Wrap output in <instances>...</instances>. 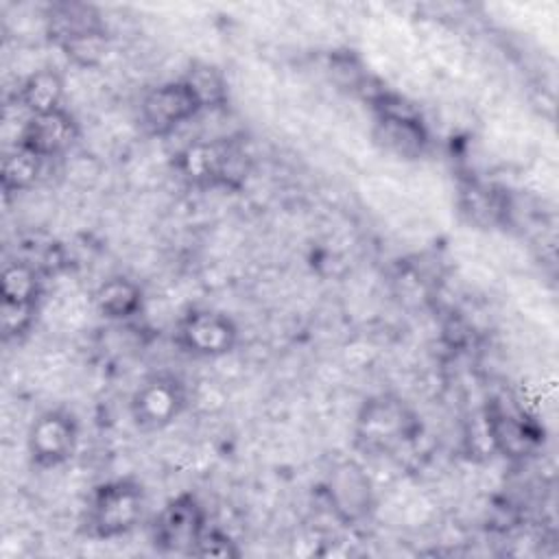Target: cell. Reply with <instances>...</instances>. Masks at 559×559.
Segmentation results:
<instances>
[{
	"instance_id": "cell-1",
	"label": "cell",
	"mask_w": 559,
	"mask_h": 559,
	"mask_svg": "<svg viewBox=\"0 0 559 559\" xmlns=\"http://www.w3.org/2000/svg\"><path fill=\"white\" fill-rule=\"evenodd\" d=\"M183 179L201 188H240L249 173V155L229 138L188 144L175 159Z\"/></svg>"
},
{
	"instance_id": "cell-2",
	"label": "cell",
	"mask_w": 559,
	"mask_h": 559,
	"mask_svg": "<svg viewBox=\"0 0 559 559\" xmlns=\"http://www.w3.org/2000/svg\"><path fill=\"white\" fill-rule=\"evenodd\" d=\"M419 421L397 397L380 395L365 402L356 419V443L371 454H389L417 437Z\"/></svg>"
},
{
	"instance_id": "cell-3",
	"label": "cell",
	"mask_w": 559,
	"mask_h": 559,
	"mask_svg": "<svg viewBox=\"0 0 559 559\" xmlns=\"http://www.w3.org/2000/svg\"><path fill=\"white\" fill-rule=\"evenodd\" d=\"M144 489L131 478L96 487L87 504V528L94 537L111 539L129 533L142 518Z\"/></svg>"
},
{
	"instance_id": "cell-4",
	"label": "cell",
	"mask_w": 559,
	"mask_h": 559,
	"mask_svg": "<svg viewBox=\"0 0 559 559\" xmlns=\"http://www.w3.org/2000/svg\"><path fill=\"white\" fill-rule=\"evenodd\" d=\"M373 138L384 151L402 159H417L419 155H424L428 146V133L419 116H415L408 105L380 92L373 98Z\"/></svg>"
},
{
	"instance_id": "cell-5",
	"label": "cell",
	"mask_w": 559,
	"mask_h": 559,
	"mask_svg": "<svg viewBox=\"0 0 559 559\" xmlns=\"http://www.w3.org/2000/svg\"><path fill=\"white\" fill-rule=\"evenodd\" d=\"M205 533V511L192 493L168 500L153 522V546L159 552L192 555Z\"/></svg>"
},
{
	"instance_id": "cell-6",
	"label": "cell",
	"mask_w": 559,
	"mask_h": 559,
	"mask_svg": "<svg viewBox=\"0 0 559 559\" xmlns=\"http://www.w3.org/2000/svg\"><path fill=\"white\" fill-rule=\"evenodd\" d=\"M186 408V386L173 373L146 378L131 397V417L142 430H159L173 424Z\"/></svg>"
},
{
	"instance_id": "cell-7",
	"label": "cell",
	"mask_w": 559,
	"mask_h": 559,
	"mask_svg": "<svg viewBox=\"0 0 559 559\" xmlns=\"http://www.w3.org/2000/svg\"><path fill=\"white\" fill-rule=\"evenodd\" d=\"M238 330L234 321L214 310H190L183 314L175 330L177 345L199 358L225 356L234 349Z\"/></svg>"
},
{
	"instance_id": "cell-8",
	"label": "cell",
	"mask_w": 559,
	"mask_h": 559,
	"mask_svg": "<svg viewBox=\"0 0 559 559\" xmlns=\"http://www.w3.org/2000/svg\"><path fill=\"white\" fill-rule=\"evenodd\" d=\"M203 109L199 96L188 85L186 79L164 83L153 87L140 105V116L144 127L153 135H168L179 124L192 120Z\"/></svg>"
},
{
	"instance_id": "cell-9",
	"label": "cell",
	"mask_w": 559,
	"mask_h": 559,
	"mask_svg": "<svg viewBox=\"0 0 559 559\" xmlns=\"http://www.w3.org/2000/svg\"><path fill=\"white\" fill-rule=\"evenodd\" d=\"M76 421L66 411H48L39 415L28 432V452L35 465L57 467L66 463L76 448Z\"/></svg>"
},
{
	"instance_id": "cell-10",
	"label": "cell",
	"mask_w": 559,
	"mask_h": 559,
	"mask_svg": "<svg viewBox=\"0 0 559 559\" xmlns=\"http://www.w3.org/2000/svg\"><path fill=\"white\" fill-rule=\"evenodd\" d=\"M328 502L343 524L362 522L373 507V491L367 474L354 461L338 463L325 483Z\"/></svg>"
},
{
	"instance_id": "cell-11",
	"label": "cell",
	"mask_w": 559,
	"mask_h": 559,
	"mask_svg": "<svg viewBox=\"0 0 559 559\" xmlns=\"http://www.w3.org/2000/svg\"><path fill=\"white\" fill-rule=\"evenodd\" d=\"M79 138L76 120L63 109H52L46 114L28 116L20 131V146L35 153L41 159L57 157L66 153Z\"/></svg>"
},
{
	"instance_id": "cell-12",
	"label": "cell",
	"mask_w": 559,
	"mask_h": 559,
	"mask_svg": "<svg viewBox=\"0 0 559 559\" xmlns=\"http://www.w3.org/2000/svg\"><path fill=\"white\" fill-rule=\"evenodd\" d=\"M107 31L100 13L83 2H57L48 7L46 33L59 48L92 33Z\"/></svg>"
},
{
	"instance_id": "cell-13",
	"label": "cell",
	"mask_w": 559,
	"mask_h": 559,
	"mask_svg": "<svg viewBox=\"0 0 559 559\" xmlns=\"http://www.w3.org/2000/svg\"><path fill=\"white\" fill-rule=\"evenodd\" d=\"M487 430L493 445L509 456H524L531 448L539 443V432L528 419L518 413H509L493 406L487 419Z\"/></svg>"
},
{
	"instance_id": "cell-14",
	"label": "cell",
	"mask_w": 559,
	"mask_h": 559,
	"mask_svg": "<svg viewBox=\"0 0 559 559\" xmlns=\"http://www.w3.org/2000/svg\"><path fill=\"white\" fill-rule=\"evenodd\" d=\"M61 98H63V79L59 72L50 68H41L28 74L17 90V100L31 116L59 109Z\"/></svg>"
},
{
	"instance_id": "cell-15",
	"label": "cell",
	"mask_w": 559,
	"mask_h": 559,
	"mask_svg": "<svg viewBox=\"0 0 559 559\" xmlns=\"http://www.w3.org/2000/svg\"><path fill=\"white\" fill-rule=\"evenodd\" d=\"M96 308L107 319H129L142 308V290L127 277H109L94 295Z\"/></svg>"
},
{
	"instance_id": "cell-16",
	"label": "cell",
	"mask_w": 559,
	"mask_h": 559,
	"mask_svg": "<svg viewBox=\"0 0 559 559\" xmlns=\"http://www.w3.org/2000/svg\"><path fill=\"white\" fill-rule=\"evenodd\" d=\"M39 271L31 262H11L2 271L0 295L2 304H24L35 306L39 297Z\"/></svg>"
},
{
	"instance_id": "cell-17",
	"label": "cell",
	"mask_w": 559,
	"mask_h": 559,
	"mask_svg": "<svg viewBox=\"0 0 559 559\" xmlns=\"http://www.w3.org/2000/svg\"><path fill=\"white\" fill-rule=\"evenodd\" d=\"M41 162H44L41 157H37L35 153H31L17 144L2 159V175H0L2 190L20 192V190L31 188L41 173Z\"/></svg>"
},
{
	"instance_id": "cell-18",
	"label": "cell",
	"mask_w": 559,
	"mask_h": 559,
	"mask_svg": "<svg viewBox=\"0 0 559 559\" xmlns=\"http://www.w3.org/2000/svg\"><path fill=\"white\" fill-rule=\"evenodd\" d=\"M183 79L188 81V85L199 96L203 109L205 107H221V105H225V100H227V83H225L221 70H216L214 66H210V63H194Z\"/></svg>"
},
{
	"instance_id": "cell-19",
	"label": "cell",
	"mask_w": 559,
	"mask_h": 559,
	"mask_svg": "<svg viewBox=\"0 0 559 559\" xmlns=\"http://www.w3.org/2000/svg\"><path fill=\"white\" fill-rule=\"evenodd\" d=\"M194 557H216V559H231V557H240V550L236 546V542H231L225 533L221 531H207L203 533V537L199 539V544L192 550Z\"/></svg>"
},
{
	"instance_id": "cell-20",
	"label": "cell",
	"mask_w": 559,
	"mask_h": 559,
	"mask_svg": "<svg viewBox=\"0 0 559 559\" xmlns=\"http://www.w3.org/2000/svg\"><path fill=\"white\" fill-rule=\"evenodd\" d=\"M35 306L24 304H2V332L4 338L24 334L33 323Z\"/></svg>"
}]
</instances>
